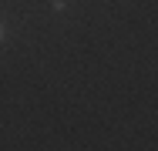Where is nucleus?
<instances>
[{"label":"nucleus","instance_id":"1","mask_svg":"<svg viewBox=\"0 0 158 151\" xmlns=\"http://www.w3.org/2000/svg\"><path fill=\"white\" fill-rule=\"evenodd\" d=\"M0 37H3V27H0Z\"/></svg>","mask_w":158,"mask_h":151}]
</instances>
